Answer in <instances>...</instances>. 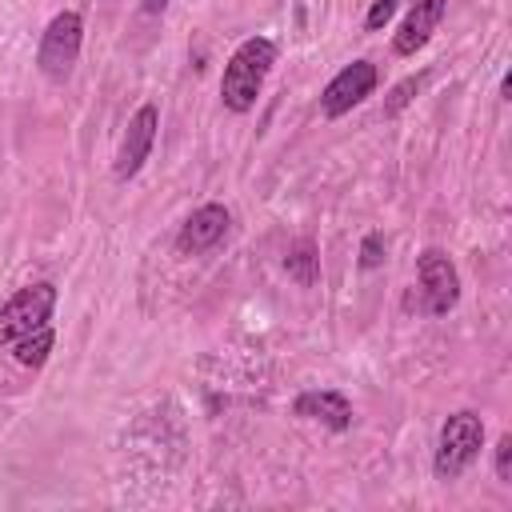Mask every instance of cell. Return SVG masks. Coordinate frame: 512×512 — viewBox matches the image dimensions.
I'll return each mask as SVG.
<instances>
[{"instance_id":"6da1fadb","label":"cell","mask_w":512,"mask_h":512,"mask_svg":"<svg viewBox=\"0 0 512 512\" xmlns=\"http://www.w3.org/2000/svg\"><path fill=\"white\" fill-rule=\"evenodd\" d=\"M276 64V44L268 36H248L232 48L224 72H220V104L236 116L252 112L260 92H264V80Z\"/></svg>"},{"instance_id":"7a4b0ae2","label":"cell","mask_w":512,"mask_h":512,"mask_svg":"<svg viewBox=\"0 0 512 512\" xmlns=\"http://www.w3.org/2000/svg\"><path fill=\"white\" fill-rule=\"evenodd\" d=\"M480 448H484V420H480V412L460 408V412H452V416L440 424L432 472H436L440 480H456V476H464V472L476 464Z\"/></svg>"},{"instance_id":"3957f363","label":"cell","mask_w":512,"mask_h":512,"mask_svg":"<svg viewBox=\"0 0 512 512\" xmlns=\"http://www.w3.org/2000/svg\"><path fill=\"white\" fill-rule=\"evenodd\" d=\"M80 44H84V16L72 12V8L56 12L44 24L40 44H36V68H40V76L52 80V84H64L72 76L76 60H80Z\"/></svg>"},{"instance_id":"277c9868","label":"cell","mask_w":512,"mask_h":512,"mask_svg":"<svg viewBox=\"0 0 512 512\" xmlns=\"http://www.w3.org/2000/svg\"><path fill=\"white\" fill-rule=\"evenodd\" d=\"M56 284L52 280H36V284H24L16 288L4 304H0V348H12L20 336L52 324V312H56Z\"/></svg>"},{"instance_id":"5b68a950","label":"cell","mask_w":512,"mask_h":512,"mask_svg":"<svg viewBox=\"0 0 512 512\" xmlns=\"http://www.w3.org/2000/svg\"><path fill=\"white\" fill-rule=\"evenodd\" d=\"M416 284L428 316H448L460 304V272L444 248H424L416 256Z\"/></svg>"},{"instance_id":"8992f818","label":"cell","mask_w":512,"mask_h":512,"mask_svg":"<svg viewBox=\"0 0 512 512\" xmlns=\"http://www.w3.org/2000/svg\"><path fill=\"white\" fill-rule=\"evenodd\" d=\"M376 84H380L376 64H372V60H352V64H344V68L324 84V92H320V112H324L328 120H340L344 112H352L356 104H364V100L376 92Z\"/></svg>"},{"instance_id":"52a82bcc","label":"cell","mask_w":512,"mask_h":512,"mask_svg":"<svg viewBox=\"0 0 512 512\" xmlns=\"http://www.w3.org/2000/svg\"><path fill=\"white\" fill-rule=\"evenodd\" d=\"M156 132H160V108H156V104H140V108L132 112L128 128H124V136H120V148H116L112 176H116L120 184L132 180V176L144 168V160L152 156Z\"/></svg>"},{"instance_id":"ba28073f","label":"cell","mask_w":512,"mask_h":512,"mask_svg":"<svg viewBox=\"0 0 512 512\" xmlns=\"http://www.w3.org/2000/svg\"><path fill=\"white\" fill-rule=\"evenodd\" d=\"M228 228H232V212H228L224 204L208 200V204L192 208L188 220L180 224V232H176V252H180V256H204V252H212V248L228 236Z\"/></svg>"},{"instance_id":"9c48e42d","label":"cell","mask_w":512,"mask_h":512,"mask_svg":"<svg viewBox=\"0 0 512 512\" xmlns=\"http://www.w3.org/2000/svg\"><path fill=\"white\" fill-rule=\"evenodd\" d=\"M444 12H448V0H412L400 28L392 32V52L396 56H416L432 40V32L440 28Z\"/></svg>"},{"instance_id":"30bf717a","label":"cell","mask_w":512,"mask_h":512,"mask_svg":"<svg viewBox=\"0 0 512 512\" xmlns=\"http://www.w3.org/2000/svg\"><path fill=\"white\" fill-rule=\"evenodd\" d=\"M292 412L300 420H316V424H324L332 432H348L352 428V416H356L352 412V400L344 392H336V388H308V392H300L292 400Z\"/></svg>"},{"instance_id":"8fae6325","label":"cell","mask_w":512,"mask_h":512,"mask_svg":"<svg viewBox=\"0 0 512 512\" xmlns=\"http://www.w3.org/2000/svg\"><path fill=\"white\" fill-rule=\"evenodd\" d=\"M52 348H56V328L44 324V328H36V332H28V336H20L12 344V360L20 368H44L48 356H52Z\"/></svg>"},{"instance_id":"7c38bea8","label":"cell","mask_w":512,"mask_h":512,"mask_svg":"<svg viewBox=\"0 0 512 512\" xmlns=\"http://www.w3.org/2000/svg\"><path fill=\"white\" fill-rule=\"evenodd\" d=\"M284 268H288V276H292L300 288H312V284H316V276H320L316 244H312V240H296V244L288 248V256H284Z\"/></svg>"},{"instance_id":"4fadbf2b","label":"cell","mask_w":512,"mask_h":512,"mask_svg":"<svg viewBox=\"0 0 512 512\" xmlns=\"http://www.w3.org/2000/svg\"><path fill=\"white\" fill-rule=\"evenodd\" d=\"M424 80H428V72H416V76H404L392 92H388V100H384V116H400L412 100H416V92L424 88Z\"/></svg>"},{"instance_id":"5bb4252c","label":"cell","mask_w":512,"mask_h":512,"mask_svg":"<svg viewBox=\"0 0 512 512\" xmlns=\"http://www.w3.org/2000/svg\"><path fill=\"white\" fill-rule=\"evenodd\" d=\"M384 264V236L380 232H368L364 240H360V268H380Z\"/></svg>"},{"instance_id":"9a60e30c","label":"cell","mask_w":512,"mask_h":512,"mask_svg":"<svg viewBox=\"0 0 512 512\" xmlns=\"http://www.w3.org/2000/svg\"><path fill=\"white\" fill-rule=\"evenodd\" d=\"M492 468H496V480H500V484H512V436H508V432L496 440Z\"/></svg>"},{"instance_id":"2e32d148","label":"cell","mask_w":512,"mask_h":512,"mask_svg":"<svg viewBox=\"0 0 512 512\" xmlns=\"http://www.w3.org/2000/svg\"><path fill=\"white\" fill-rule=\"evenodd\" d=\"M396 4H400V0H372L368 12H364V28H368V32H380V28L392 20Z\"/></svg>"},{"instance_id":"e0dca14e","label":"cell","mask_w":512,"mask_h":512,"mask_svg":"<svg viewBox=\"0 0 512 512\" xmlns=\"http://www.w3.org/2000/svg\"><path fill=\"white\" fill-rule=\"evenodd\" d=\"M168 4H172V0H140V12H144V16H164Z\"/></svg>"},{"instance_id":"ac0fdd59","label":"cell","mask_w":512,"mask_h":512,"mask_svg":"<svg viewBox=\"0 0 512 512\" xmlns=\"http://www.w3.org/2000/svg\"><path fill=\"white\" fill-rule=\"evenodd\" d=\"M500 100H512V76L500 80Z\"/></svg>"}]
</instances>
